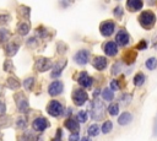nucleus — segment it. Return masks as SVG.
Returning a JSON list of instances; mask_svg holds the SVG:
<instances>
[{
	"instance_id": "6ab92c4d",
	"label": "nucleus",
	"mask_w": 157,
	"mask_h": 141,
	"mask_svg": "<svg viewBox=\"0 0 157 141\" xmlns=\"http://www.w3.org/2000/svg\"><path fill=\"white\" fill-rule=\"evenodd\" d=\"M131 121H132V115H131L129 112H123V113L119 115V118H118V124H119V125H123V126L130 124Z\"/></svg>"
},
{
	"instance_id": "c9c22d12",
	"label": "nucleus",
	"mask_w": 157,
	"mask_h": 141,
	"mask_svg": "<svg viewBox=\"0 0 157 141\" xmlns=\"http://www.w3.org/2000/svg\"><path fill=\"white\" fill-rule=\"evenodd\" d=\"M16 126L18 129H26V126H27V119L25 116H18L17 120H16Z\"/></svg>"
},
{
	"instance_id": "4468645a",
	"label": "nucleus",
	"mask_w": 157,
	"mask_h": 141,
	"mask_svg": "<svg viewBox=\"0 0 157 141\" xmlns=\"http://www.w3.org/2000/svg\"><path fill=\"white\" fill-rule=\"evenodd\" d=\"M64 125H65V128H66L67 130H70L72 134H77V132H78V130H80L78 121L76 120V118H72V116L67 118V119L65 120Z\"/></svg>"
},
{
	"instance_id": "473e14b6",
	"label": "nucleus",
	"mask_w": 157,
	"mask_h": 141,
	"mask_svg": "<svg viewBox=\"0 0 157 141\" xmlns=\"http://www.w3.org/2000/svg\"><path fill=\"white\" fill-rule=\"evenodd\" d=\"M2 67H4V71H6V72H12V71H13V64H12V60H11V59H6V60L4 61Z\"/></svg>"
},
{
	"instance_id": "7ed1b4c3",
	"label": "nucleus",
	"mask_w": 157,
	"mask_h": 141,
	"mask_svg": "<svg viewBox=\"0 0 157 141\" xmlns=\"http://www.w3.org/2000/svg\"><path fill=\"white\" fill-rule=\"evenodd\" d=\"M15 102H16V105H17V109L20 113H28L29 112L28 99L22 92H18L17 94H15Z\"/></svg>"
},
{
	"instance_id": "ddd939ff",
	"label": "nucleus",
	"mask_w": 157,
	"mask_h": 141,
	"mask_svg": "<svg viewBox=\"0 0 157 141\" xmlns=\"http://www.w3.org/2000/svg\"><path fill=\"white\" fill-rule=\"evenodd\" d=\"M103 50H104L105 55H108V56H115V55L118 54V50H119V49H118V44H117L115 42L109 40V42L104 43Z\"/></svg>"
},
{
	"instance_id": "423d86ee",
	"label": "nucleus",
	"mask_w": 157,
	"mask_h": 141,
	"mask_svg": "<svg viewBox=\"0 0 157 141\" xmlns=\"http://www.w3.org/2000/svg\"><path fill=\"white\" fill-rule=\"evenodd\" d=\"M115 31V23L113 21H104L99 25V32L103 37H109Z\"/></svg>"
},
{
	"instance_id": "603ef678",
	"label": "nucleus",
	"mask_w": 157,
	"mask_h": 141,
	"mask_svg": "<svg viewBox=\"0 0 157 141\" xmlns=\"http://www.w3.org/2000/svg\"><path fill=\"white\" fill-rule=\"evenodd\" d=\"M153 134H155V136H157V125H156V128H155V131H153Z\"/></svg>"
},
{
	"instance_id": "cd10ccee",
	"label": "nucleus",
	"mask_w": 157,
	"mask_h": 141,
	"mask_svg": "<svg viewBox=\"0 0 157 141\" xmlns=\"http://www.w3.org/2000/svg\"><path fill=\"white\" fill-rule=\"evenodd\" d=\"M121 69H123V64H121V61H115V63L112 65V70H110V72H112V75H118V74L121 71Z\"/></svg>"
},
{
	"instance_id": "ea45409f",
	"label": "nucleus",
	"mask_w": 157,
	"mask_h": 141,
	"mask_svg": "<svg viewBox=\"0 0 157 141\" xmlns=\"http://www.w3.org/2000/svg\"><path fill=\"white\" fill-rule=\"evenodd\" d=\"M136 49H137V50H145V49H147V42H146L145 39L140 40V42L137 43V45H136Z\"/></svg>"
},
{
	"instance_id": "bb28decb",
	"label": "nucleus",
	"mask_w": 157,
	"mask_h": 141,
	"mask_svg": "<svg viewBox=\"0 0 157 141\" xmlns=\"http://www.w3.org/2000/svg\"><path fill=\"white\" fill-rule=\"evenodd\" d=\"M87 132L90 136H97L99 134V126L97 124H91L87 129Z\"/></svg>"
},
{
	"instance_id": "5701e85b",
	"label": "nucleus",
	"mask_w": 157,
	"mask_h": 141,
	"mask_svg": "<svg viewBox=\"0 0 157 141\" xmlns=\"http://www.w3.org/2000/svg\"><path fill=\"white\" fill-rule=\"evenodd\" d=\"M101 96H102L103 101H107V102H112V101H113V98H114V92H113V91H112L109 87H105V88L102 91Z\"/></svg>"
},
{
	"instance_id": "20e7f679",
	"label": "nucleus",
	"mask_w": 157,
	"mask_h": 141,
	"mask_svg": "<svg viewBox=\"0 0 157 141\" xmlns=\"http://www.w3.org/2000/svg\"><path fill=\"white\" fill-rule=\"evenodd\" d=\"M47 112H48L49 115L56 118V116H60V115L63 114L64 108H63V104H61L59 101L53 99V101H50V102L48 103V105H47Z\"/></svg>"
},
{
	"instance_id": "f704fd0d",
	"label": "nucleus",
	"mask_w": 157,
	"mask_h": 141,
	"mask_svg": "<svg viewBox=\"0 0 157 141\" xmlns=\"http://www.w3.org/2000/svg\"><path fill=\"white\" fill-rule=\"evenodd\" d=\"M34 140L36 137L31 131H25V134H22L20 139V141H34Z\"/></svg>"
},
{
	"instance_id": "a211bd4d",
	"label": "nucleus",
	"mask_w": 157,
	"mask_h": 141,
	"mask_svg": "<svg viewBox=\"0 0 157 141\" xmlns=\"http://www.w3.org/2000/svg\"><path fill=\"white\" fill-rule=\"evenodd\" d=\"M18 49H20V45L17 44V43H13V42H11V43H7L6 44V47H5V54L7 55V56H13L17 51H18Z\"/></svg>"
},
{
	"instance_id": "7c9ffc66",
	"label": "nucleus",
	"mask_w": 157,
	"mask_h": 141,
	"mask_svg": "<svg viewBox=\"0 0 157 141\" xmlns=\"http://www.w3.org/2000/svg\"><path fill=\"white\" fill-rule=\"evenodd\" d=\"M112 129H113V124H112L110 120H105V121L102 124V126H101V130H102L103 134H108V132H110Z\"/></svg>"
},
{
	"instance_id": "e433bc0d",
	"label": "nucleus",
	"mask_w": 157,
	"mask_h": 141,
	"mask_svg": "<svg viewBox=\"0 0 157 141\" xmlns=\"http://www.w3.org/2000/svg\"><path fill=\"white\" fill-rule=\"evenodd\" d=\"M56 48H58V53H59V54H64V53H66V50H67L66 44H64L63 42H58Z\"/></svg>"
},
{
	"instance_id": "f03ea898",
	"label": "nucleus",
	"mask_w": 157,
	"mask_h": 141,
	"mask_svg": "<svg viewBox=\"0 0 157 141\" xmlns=\"http://www.w3.org/2000/svg\"><path fill=\"white\" fill-rule=\"evenodd\" d=\"M139 23L141 25L142 28L148 31V29L153 28V26L156 25V15L150 10L142 11L139 15Z\"/></svg>"
},
{
	"instance_id": "49530a36",
	"label": "nucleus",
	"mask_w": 157,
	"mask_h": 141,
	"mask_svg": "<svg viewBox=\"0 0 157 141\" xmlns=\"http://www.w3.org/2000/svg\"><path fill=\"white\" fill-rule=\"evenodd\" d=\"M69 141H78V134H71Z\"/></svg>"
},
{
	"instance_id": "f8f14e48",
	"label": "nucleus",
	"mask_w": 157,
	"mask_h": 141,
	"mask_svg": "<svg viewBox=\"0 0 157 141\" xmlns=\"http://www.w3.org/2000/svg\"><path fill=\"white\" fill-rule=\"evenodd\" d=\"M36 69L39 72L47 71L49 69H53V63L49 59H47V58H38L36 60Z\"/></svg>"
},
{
	"instance_id": "2eb2a0df",
	"label": "nucleus",
	"mask_w": 157,
	"mask_h": 141,
	"mask_svg": "<svg viewBox=\"0 0 157 141\" xmlns=\"http://www.w3.org/2000/svg\"><path fill=\"white\" fill-rule=\"evenodd\" d=\"M65 64H66V60H61V61L55 63V64L53 65V69H52V72H50V77H52V78H58V77H60Z\"/></svg>"
},
{
	"instance_id": "4c0bfd02",
	"label": "nucleus",
	"mask_w": 157,
	"mask_h": 141,
	"mask_svg": "<svg viewBox=\"0 0 157 141\" xmlns=\"http://www.w3.org/2000/svg\"><path fill=\"white\" fill-rule=\"evenodd\" d=\"M109 88L114 92V91H118V90H120V85H119V82H118V80H112L110 81V83H109Z\"/></svg>"
},
{
	"instance_id": "3c124183",
	"label": "nucleus",
	"mask_w": 157,
	"mask_h": 141,
	"mask_svg": "<svg viewBox=\"0 0 157 141\" xmlns=\"http://www.w3.org/2000/svg\"><path fill=\"white\" fill-rule=\"evenodd\" d=\"M2 93H4V88H2V86L0 85V97L2 96Z\"/></svg>"
},
{
	"instance_id": "a19ab883",
	"label": "nucleus",
	"mask_w": 157,
	"mask_h": 141,
	"mask_svg": "<svg viewBox=\"0 0 157 141\" xmlns=\"http://www.w3.org/2000/svg\"><path fill=\"white\" fill-rule=\"evenodd\" d=\"M113 13L115 17H121L123 16V7L121 6H117L114 10H113Z\"/></svg>"
},
{
	"instance_id": "412c9836",
	"label": "nucleus",
	"mask_w": 157,
	"mask_h": 141,
	"mask_svg": "<svg viewBox=\"0 0 157 141\" xmlns=\"http://www.w3.org/2000/svg\"><path fill=\"white\" fill-rule=\"evenodd\" d=\"M135 58H136V53L132 50H129L123 55V61L126 63L128 65H131L135 63Z\"/></svg>"
},
{
	"instance_id": "79ce46f5",
	"label": "nucleus",
	"mask_w": 157,
	"mask_h": 141,
	"mask_svg": "<svg viewBox=\"0 0 157 141\" xmlns=\"http://www.w3.org/2000/svg\"><path fill=\"white\" fill-rule=\"evenodd\" d=\"M10 18V15H0V23H7Z\"/></svg>"
},
{
	"instance_id": "c03bdc74",
	"label": "nucleus",
	"mask_w": 157,
	"mask_h": 141,
	"mask_svg": "<svg viewBox=\"0 0 157 141\" xmlns=\"http://www.w3.org/2000/svg\"><path fill=\"white\" fill-rule=\"evenodd\" d=\"M52 141H61V129L56 130V135H55V137Z\"/></svg>"
},
{
	"instance_id": "c756f323",
	"label": "nucleus",
	"mask_w": 157,
	"mask_h": 141,
	"mask_svg": "<svg viewBox=\"0 0 157 141\" xmlns=\"http://www.w3.org/2000/svg\"><path fill=\"white\" fill-rule=\"evenodd\" d=\"M87 119H88V114H87L86 110H80V112L77 113V115H76V120H77L78 123H86Z\"/></svg>"
},
{
	"instance_id": "393cba45",
	"label": "nucleus",
	"mask_w": 157,
	"mask_h": 141,
	"mask_svg": "<svg viewBox=\"0 0 157 141\" xmlns=\"http://www.w3.org/2000/svg\"><path fill=\"white\" fill-rule=\"evenodd\" d=\"M11 33L7 28H0V43H5L10 39Z\"/></svg>"
},
{
	"instance_id": "39448f33",
	"label": "nucleus",
	"mask_w": 157,
	"mask_h": 141,
	"mask_svg": "<svg viewBox=\"0 0 157 141\" xmlns=\"http://www.w3.org/2000/svg\"><path fill=\"white\" fill-rule=\"evenodd\" d=\"M88 99V94L86 91H83L82 88H75L72 91V102L76 105H83Z\"/></svg>"
},
{
	"instance_id": "f3484780",
	"label": "nucleus",
	"mask_w": 157,
	"mask_h": 141,
	"mask_svg": "<svg viewBox=\"0 0 157 141\" xmlns=\"http://www.w3.org/2000/svg\"><path fill=\"white\" fill-rule=\"evenodd\" d=\"M142 6H144V2L141 0H129V1H126V7L131 12H136V11L141 10Z\"/></svg>"
},
{
	"instance_id": "9b49d317",
	"label": "nucleus",
	"mask_w": 157,
	"mask_h": 141,
	"mask_svg": "<svg viewBox=\"0 0 157 141\" xmlns=\"http://www.w3.org/2000/svg\"><path fill=\"white\" fill-rule=\"evenodd\" d=\"M32 128H33L34 131L42 132V131H44L47 128H49V121H48L45 118H43V116H38V118H36V119L33 120Z\"/></svg>"
},
{
	"instance_id": "f257e3e1",
	"label": "nucleus",
	"mask_w": 157,
	"mask_h": 141,
	"mask_svg": "<svg viewBox=\"0 0 157 141\" xmlns=\"http://www.w3.org/2000/svg\"><path fill=\"white\" fill-rule=\"evenodd\" d=\"M90 112H91V118L94 120H102L105 116V107L103 101L94 98L92 103L90 104Z\"/></svg>"
},
{
	"instance_id": "72a5a7b5",
	"label": "nucleus",
	"mask_w": 157,
	"mask_h": 141,
	"mask_svg": "<svg viewBox=\"0 0 157 141\" xmlns=\"http://www.w3.org/2000/svg\"><path fill=\"white\" fill-rule=\"evenodd\" d=\"M131 99H132V96H131L130 93H123V94L120 96V98H119L120 103H123L124 105L129 104V103L131 102Z\"/></svg>"
},
{
	"instance_id": "a878e982",
	"label": "nucleus",
	"mask_w": 157,
	"mask_h": 141,
	"mask_svg": "<svg viewBox=\"0 0 157 141\" xmlns=\"http://www.w3.org/2000/svg\"><path fill=\"white\" fill-rule=\"evenodd\" d=\"M145 66H146L148 70H155V69L157 67V58H155V56L148 58V59L146 60V63H145Z\"/></svg>"
},
{
	"instance_id": "4be33fe9",
	"label": "nucleus",
	"mask_w": 157,
	"mask_h": 141,
	"mask_svg": "<svg viewBox=\"0 0 157 141\" xmlns=\"http://www.w3.org/2000/svg\"><path fill=\"white\" fill-rule=\"evenodd\" d=\"M145 80H146L145 74H142V72H137V74L134 76L132 82H134V85H135L136 87H140V86H142V85L145 83Z\"/></svg>"
},
{
	"instance_id": "b1692460",
	"label": "nucleus",
	"mask_w": 157,
	"mask_h": 141,
	"mask_svg": "<svg viewBox=\"0 0 157 141\" xmlns=\"http://www.w3.org/2000/svg\"><path fill=\"white\" fill-rule=\"evenodd\" d=\"M6 85H7V87H9L10 90H17V88L20 87V81H18L16 77L10 76V77H7Z\"/></svg>"
},
{
	"instance_id": "c85d7f7f",
	"label": "nucleus",
	"mask_w": 157,
	"mask_h": 141,
	"mask_svg": "<svg viewBox=\"0 0 157 141\" xmlns=\"http://www.w3.org/2000/svg\"><path fill=\"white\" fill-rule=\"evenodd\" d=\"M107 109H108V113L112 116L113 115H118V113H119V104L118 103H110Z\"/></svg>"
},
{
	"instance_id": "2f4dec72",
	"label": "nucleus",
	"mask_w": 157,
	"mask_h": 141,
	"mask_svg": "<svg viewBox=\"0 0 157 141\" xmlns=\"http://www.w3.org/2000/svg\"><path fill=\"white\" fill-rule=\"evenodd\" d=\"M33 85H34V77H27L25 78L23 81V87L27 90V91H31L33 88Z\"/></svg>"
},
{
	"instance_id": "9d476101",
	"label": "nucleus",
	"mask_w": 157,
	"mask_h": 141,
	"mask_svg": "<svg viewBox=\"0 0 157 141\" xmlns=\"http://www.w3.org/2000/svg\"><path fill=\"white\" fill-rule=\"evenodd\" d=\"M74 60L75 63H77L78 65H86L90 61V51L87 49H81L78 50L75 55H74Z\"/></svg>"
},
{
	"instance_id": "8fccbe9b",
	"label": "nucleus",
	"mask_w": 157,
	"mask_h": 141,
	"mask_svg": "<svg viewBox=\"0 0 157 141\" xmlns=\"http://www.w3.org/2000/svg\"><path fill=\"white\" fill-rule=\"evenodd\" d=\"M152 47H153V48L157 50V37L155 38V40H153V43H152Z\"/></svg>"
},
{
	"instance_id": "09e8293b",
	"label": "nucleus",
	"mask_w": 157,
	"mask_h": 141,
	"mask_svg": "<svg viewBox=\"0 0 157 141\" xmlns=\"http://www.w3.org/2000/svg\"><path fill=\"white\" fill-rule=\"evenodd\" d=\"M80 141H92V140H91V137H88V136H83Z\"/></svg>"
},
{
	"instance_id": "58836bf2",
	"label": "nucleus",
	"mask_w": 157,
	"mask_h": 141,
	"mask_svg": "<svg viewBox=\"0 0 157 141\" xmlns=\"http://www.w3.org/2000/svg\"><path fill=\"white\" fill-rule=\"evenodd\" d=\"M20 13L25 17V18H28L29 17V9L27 6H21L20 7Z\"/></svg>"
},
{
	"instance_id": "dca6fc26",
	"label": "nucleus",
	"mask_w": 157,
	"mask_h": 141,
	"mask_svg": "<svg viewBox=\"0 0 157 141\" xmlns=\"http://www.w3.org/2000/svg\"><path fill=\"white\" fill-rule=\"evenodd\" d=\"M92 65H93V67H94L96 70L103 71V70L107 67V65H108L107 58H104V56H96V58L93 59V61H92Z\"/></svg>"
},
{
	"instance_id": "de8ad7c7",
	"label": "nucleus",
	"mask_w": 157,
	"mask_h": 141,
	"mask_svg": "<svg viewBox=\"0 0 157 141\" xmlns=\"http://www.w3.org/2000/svg\"><path fill=\"white\" fill-rule=\"evenodd\" d=\"M99 93H102V92H101V90H99V88H96V90H94V92H93V98H97V96H98Z\"/></svg>"
},
{
	"instance_id": "1a4fd4ad",
	"label": "nucleus",
	"mask_w": 157,
	"mask_h": 141,
	"mask_svg": "<svg viewBox=\"0 0 157 141\" xmlns=\"http://www.w3.org/2000/svg\"><path fill=\"white\" fill-rule=\"evenodd\" d=\"M115 43H117L118 45H120V47H125V45H128V44L130 43V36H129V33L126 32V29L121 28V29L117 33V36H115Z\"/></svg>"
},
{
	"instance_id": "a18cd8bd",
	"label": "nucleus",
	"mask_w": 157,
	"mask_h": 141,
	"mask_svg": "<svg viewBox=\"0 0 157 141\" xmlns=\"http://www.w3.org/2000/svg\"><path fill=\"white\" fill-rule=\"evenodd\" d=\"M27 44H28V45H36V44H37L36 38H34V37H31V38L27 40Z\"/></svg>"
},
{
	"instance_id": "37998d69",
	"label": "nucleus",
	"mask_w": 157,
	"mask_h": 141,
	"mask_svg": "<svg viewBox=\"0 0 157 141\" xmlns=\"http://www.w3.org/2000/svg\"><path fill=\"white\" fill-rule=\"evenodd\" d=\"M5 112H6V104H5V102L0 101V116H2L5 114Z\"/></svg>"
},
{
	"instance_id": "6e6552de",
	"label": "nucleus",
	"mask_w": 157,
	"mask_h": 141,
	"mask_svg": "<svg viewBox=\"0 0 157 141\" xmlns=\"http://www.w3.org/2000/svg\"><path fill=\"white\" fill-rule=\"evenodd\" d=\"M63 90H64V83H63L61 81H59V80L53 81V82L48 86V93H49V96H52V97L59 96V94L63 92Z\"/></svg>"
},
{
	"instance_id": "0eeeda50",
	"label": "nucleus",
	"mask_w": 157,
	"mask_h": 141,
	"mask_svg": "<svg viewBox=\"0 0 157 141\" xmlns=\"http://www.w3.org/2000/svg\"><path fill=\"white\" fill-rule=\"evenodd\" d=\"M77 82L83 88H91L93 83V77H91L86 71H81L77 76Z\"/></svg>"
},
{
	"instance_id": "aec40b11",
	"label": "nucleus",
	"mask_w": 157,
	"mask_h": 141,
	"mask_svg": "<svg viewBox=\"0 0 157 141\" xmlns=\"http://www.w3.org/2000/svg\"><path fill=\"white\" fill-rule=\"evenodd\" d=\"M29 29H31V26H29V22H28V21H22V22H20L18 26H17V32H18L21 36L28 34Z\"/></svg>"
}]
</instances>
